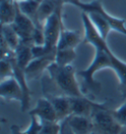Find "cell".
<instances>
[{"label":"cell","mask_w":126,"mask_h":134,"mask_svg":"<svg viewBox=\"0 0 126 134\" xmlns=\"http://www.w3.org/2000/svg\"><path fill=\"white\" fill-rule=\"evenodd\" d=\"M82 22L84 27V42L95 48V56L90 65L77 72V75L82 79V91L85 96L98 95L101 90V84L95 79V75L100 70L108 68L115 73L121 96L126 100V62L114 54L106 40L99 35L87 13L82 12Z\"/></svg>","instance_id":"cell-1"},{"label":"cell","mask_w":126,"mask_h":134,"mask_svg":"<svg viewBox=\"0 0 126 134\" xmlns=\"http://www.w3.org/2000/svg\"><path fill=\"white\" fill-rule=\"evenodd\" d=\"M47 72L50 79L63 93V95L70 98L85 96L77 81V72L72 64L60 66L53 62L47 68Z\"/></svg>","instance_id":"cell-2"},{"label":"cell","mask_w":126,"mask_h":134,"mask_svg":"<svg viewBox=\"0 0 126 134\" xmlns=\"http://www.w3.org/2000/svg\"><path fill=\"white\" fill-rule=\"evenodd\" d=\"M63 6L60 4L49 18H47L43 23V33H44V47L48 50L57 49L60 34L64 27L63 24Z\"/></svg>","instance_id":"cell-3"},{"label":"cell","mask_w":126,"mask_h":134,"mask_svg":"<svg viewBox=\"0 0 126 134\" xmlns=\"http://www.w3.org/2000/svg\"><path fill=\"white\" fill-rule=\"evenodd\" d=\"M91 118L94 123V131L99 134H119L122 129L112 115L111 110L105 104L95 109Z\"/></svg>","instance_id":"cell-4"},{"label":"cell","mask_w":126,"mask_h":134,"mask_svg":"<svg viewBox=\"0 0 126 134\" xmlns=\"http://www.w3.org/2000/svg\"><path fill=\"white\" fill-rule=\"evenodd\" d=\"M75 7L79 8L82 12L85 13L96 12L101 14L107 21L112 31H115L123 36H126V21L122 18L115 17L107 12L100 0H93L91 2H84L81 0L75 5Z\"/></svg>","instance_id":"cell-5"},{"label":"cell","mask_w":126,"mask_h":134,"mask_svg":"<svg viewBox=\"0 0 126 134\" xmlns=\"http://www.w3.org/2000/svg\"><path fill=\"white\" fill-rule=\"evenodd\" d=\"M11 26L19 36L21 42H25V43H29L33 46V35L36 29V24L29 17L24 15L19 10V8H18L16 18L11 24Z\"/></svg>","instance_id":"cell-6"},{"label":"cell","mask_w":126,"mask_h":134,"mask_svg":"<svg viewBox=\"0 0 126 134\" xmlns=\"http://www.w3.org/2000/svg\"><path fill=\"white\" fill-rule=\"evenodd\" d=\"M0 97L6 100H16L20 105L24 100V92L14 76L0 81Z\"/></svg>","instance_id":"cell-7"},{"label":"cell","mask_w":126,"mask_h":134,"mask_svg":"<svg viewBox=\"0 0 126 134\" xmlns=\"http://www.w3.org/2000/svg\"><path fill=\"white\" fill-rule=\"evenodd\" d=\"M55 54L56 52L32 59V61L29 63L25 70L27 79L36 80L41 78L43 72L47 71V68L55 61Z\"/></svg>","instance_id":"cell-8"},{"label":"cell","mask_w":126,"mask_h":134,"mask_svg":"<svg viewBox=\"0 0 126 134\" xmlns=\"http://www.w3.org/2000/svg\"><path fill=\"white\" fill-rule=\"evenodd\" d=\"M29 113L30 115H35L43 121L59 122L56 111L47 97L38 99L36 103V105L29 110Z\"/></svg>","instance_id":"cell-9"},{"label":"cell","mask_w":126,"mask_h":134,"mask_svg":"<svg viewBox=\"0 0 126 134\" xmlns=\"http://www.w3.org/2000/svg\"><path fill=\"white\" fill-rule=\"evenodd\" d=\"M70 103H71L72 114L88 117L92 116L95 109L101 105V103H97L95 100L89 99L87 96L70 98Z\"/></svg>","instance_id":"cell-10"},{"label":"cell","mask_w":126,"mask_h":134,"mask_svg":"<svg viewBox=\"0 0 126 134\" xmlns=\"http://www.w3.org/2000/svg\"><path fill=\"white\" fill-rule=\"evenodd\" d=\"M82 42H84V34L63 27L57 42V49H75Z\"/></svg>","instance_id":"cell-11"},{"label":"cell","mask_w":126,"mask_h":134,"mask_svg":"<svg viewBox=\"0 0 126 134\" xmlns=\"http://www.w3.org/2000/svg\"><path fill=\"white\" fill-rule=\"evenodd\" d=\"M68 125L76 134H90L94 132V123L91 117L71 114L66 119Z\"/></svg>","instance_id":"cell-12"},{"label":"cell","mask_w":126,"mask_h":134,"mask_svg":"<svg viewBox=\"0 0 126 134\" xmlns=\"http://www.w3.org/2000/svg\"><path fill=\"white\" fill-rule=\"evenodd\" d=\"M47 98L49 99L54 108L59 122L66 119L72 114L71 103L69 97L65 95H58V96H48Z\"/></svg>","instance_id":"cell-13"},{"label":"cell","mask_w":126,"mask_h":134,"mask_svg":"<svg viewBox=\"0 0 126 134\" xmlns=\"http://www.w3.org/2000/svg\"><path fill=\"white\" fill-rule=\"evenodd\" d=\"M18 6L16 0L0 1V21L2 25H11L17 15Z\"/></svg>","instance_id":"cell-14"},{"label":"cell","mask_w":126,"mask_h":134,"mask_svg":"<svg viewBox=\"0 0 126 134\" xmlns=\"http://www.w3.org/2000/svg\"><path fill=\"white\" fill-rule=\"evenodd\" d=\"M32 44L21 42L17 49L14 51V59L19 67L26 70L27 66L33 59V52H32Z\"/></svg>","instance_id":"cell-15"},{"label":"cell","mask_w":126,"mask_h":134,"mask_svg":"<svg viewBox=\"0 0 126 134\" xmlns=\"http://www.w3.org/2000/svg\"><path fill=\"white\" fill-rule=\"evenodd\" d=\"M62 0H42L39 3L38 11V22L43 24L47 18L53 14L58 8L60 4H62ZM64 4V3H63Z\"/></svg>","instance_id":"cell-16"},{"label":"cell","mask_w":126,"mask_h":134,"mask_svg":"<svg viewBox=\"0 0 126 134\" xmlns=\"http://www.w3.org/2000/svg\"><path fill=\"white\" fill-rule=\"evenodd\" d=\"M16 2H17L19 10L24 15L29 17L31 20H33L36 25L41 24L38 22V11L41 0H21Z\"/></svg>","instance_id":"cell-17"},{"label":"cell","mask_w":126,"mask_h":134,"mask_svg":"<svg viewBox=\"0 0 126 134\" xmlns=\"http://www.w3.org/2000/svg\"><path fill=\"white\" fill-rule=\"evenodd\" d=\"M87 14H88L90 20H91L92 24L94 25V27L96 28L99 35L102 38L106 40L109 33L112 31L111 28H110V26H109V24L107 23V21L101 16V14H99V13L91 12V13H87Z\"/></svg>","instance_id":"cell-18"},{"label":"cell","mask_w":126,"mask_h":134,"mask_svg":"<svg viewBox=\"0 0 126 134\" xmlns=\"http://www.w3.org/2000/svg\"><path fill=\"white\" fill-rule=\"evenodd\" d=\"M1 38L7 42L9 47L15 51L17 47L21 43V40L19 38L15 30L11 25H2L1 26Z\"/></svg>","instance_id":"cell-19"},{"label":"cell","mask_w":126,"mask_h":134,"mask_svg":"<svg viewBox=\"0 0 126 134\" xmlns=\"http://www.w3.org/2000/svg\"><path fill=\"white\" fill-rule=\"evenodd\" d=\"M75 58V49H56L54 62L60 66H66V65H71Z\"/></svg>","instance_id":"cell-20"},{"label":"cell","mask_w":126,"mask_h":134,"mask_svg":"<svg viewBox=\"0 0 126 134\" xmlns=\"http://www.w3.org/2000/svg\"><path fill=\"white\" fill-rule=\"evenodd\" d=\"M43 123L44 121L42 120L41 118L35 116V115H31V121H30L29 125L27 126L25 130H22L23 134H39L42 131V127H43Z\"/></svg>","instance_id":"cell-21"},{"label":"cell","mask_w":126,"mask_h":134,"mask_svg":"<svg viewBox=\"0 0 126 134\" xmlns=\"http://www.w3.org/2000/svg\"><path fill=\"white\" fill-rule=\"evenodd\" d=\"M111 113L116 122L121 126V128L126 127V100H124L118 108L111 110Z\"/></svg>","instance_id":"cell-22"},{"label":"cell","mask_w":126,"mask_h":134,"mask_svg":"<svg viewBox=\"0 0 126 134\" xmlns=\"http://www.w3.org/2000/svg\"><path fill=\"white\" fill-rule=\"evenodd\" d=\"M13 76V66L10 58H2L0 61V77L1 80Z\"/></svg>","instance_id":"cell-23"},{"label":"cell","mask_w":126,"mask_h":134,"mask_svg":"<svg viewBox=\"0 0 126 134\" xmlns=\"http://www.w3.org/2000/svg\"><path fill=\"white\" fill-rule=\"evenodd\" d=\"M39 134H60V122L44 121Z\"/></svg>","instance_id":"cell-24"},{"label":"cell","mask_w":126,"mask_h":134,"mask_svg":"<svg viewBox=\"0 0 126 134\" xmlns=\"http://www.w3.org/2000/svg\"><path fill=\"white\" fill-rule=\"evenodd\" d=\"M60 134H76L68 125L66 120L60 121Z\"/></svg>","instance_id":"cell-25"},{"label":"cell","mask_w":126,"mask_h":134,"mask_svg":"<svg viewBox=\"0 0 126 134\" xmlns=\"http://www.w3.org/2000/svg\"><path fill=\"white\" fill-rule=\"evenodd\" d=\"M10 134H23V133H22V130L19 126L16 125V124H13L10 127Z\"/></svg>","instance_id":"cell-26"},{"label":"cell","mask_w":126,"mask_h":134,"mask_svg":"<svg viewBox=\"0 0 126 134\" xmlns=\"http://www.w3.org/2000/svg\"><path fill=\"white\" fill-rule=\"evenodd\" d=\"M63 3H64V5L65 4H70V5H73V6H75L79 1H81V0H62Z\"/></svg>","instance_id":"cell-27"},{"label":"cell","mask_w":126,"mask_h":134,"mask_svg":"<svg viewBox=\"0 0 126 134\" xmlns=\"http://www.w3.org/2000/svg\"><path fill=\"white\" fill-rule=\"evenodd\" d=\"M119 134H126V127L122 128L121 131H120V133H119Z\"/></svg>","instance_id":"cell-28"},{"label":"cell","mask_w":126,"mask_h":134,"mask_svg":"<svg viewBox=\"0 0 126 134\" xmlns=\"http://www.w3.org/2000/svg\"><path fill=\"white\" fill-rule=\"evenodd\" d=\"M90 134H99V133H97V132H95V131H94V132H92V133H90Z\"/></svg>","instance_id":"cell-29"},{"label":"cell","mask_w":126,"mask_h":134,"mask_svg":"<svg viewBox=\"0 0 126 134\" xmlns=\"http://www.w3.org/2000/svg\"><path fill=\"white\" fill-rule=\"evenodd\" d=\"M16 1H21V0H16Z\"/></svg>","instance_id":"cell-30"},{"label":"cell","mask_w":126,"mask_h":134,"mask_svg":"<svg viewBox=\"0 0 126 134\" xmlns=\"http://www.w3.org/2000/svg\"><path fill=\"white\" fill-rule=\"evenodd\" d=\"M41 1H42V0H41Z\"/></svg>","instance_id":"cell-31"}]
</instances>
